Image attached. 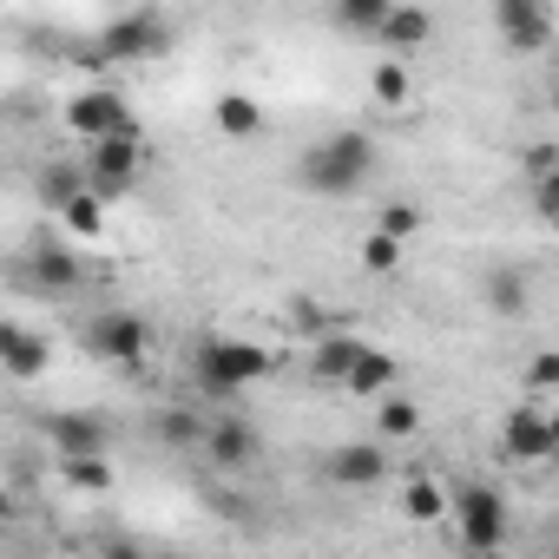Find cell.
Listing matches in <instances>:
<instances>
[{
    "label": "cell",
    "mask_w": 559,
    "mask_h": 559,
    "mask_svg": "<svg viewBox=\"0 0 559 559\" xmlns=\"http://www.w3.org/2000/svg\"><path fill=\"white\" fill-rule=\"evenodd\" d=\"M297 171H304V185L317 198H356L376 178V145H369V132H330L323 145L304 152Z\"/></svg>",
    "instance_id": "1"
},
{
    "label": "cell",
    "mask_w": 559,
    "mask_h": 559,
    "mask_svg": "<svg viewBox=\"0 0 559 559\" xmlns=\"http://www.w3.org/2000/svg\"><path fill=\"white\" fill-rule=\"evenodd\" d=\"M276 369V356L263 349V343H250V336H204L198 343V382H204V395H243L250 382H263Z\"/></svg>",
    "instance_id": "2"
},
{
    "label": "cell",
    "mask_w": 559,
    "mask_h": 559,
    "mask_svg": "<svg viewBox=\"0 0 559 559\" xmlns=\"http://www.w3.org/2000/svg\"><path fill=\"white\" fill-rule=\"evenodd\" d=\"M454 520H461V539H467L474 552H493V546L507 539V500H500L487 480H467V487L454 493Z\"/></svg>",
    "instance_id": "3"
},
{
    "label": "cell",
    "mask_w": 559,
    "mask_h": 559,
    "mask_svg": "<svg viewBox=\"0 0 559 559\" xmlns=\"http://www.w3.org/2000/svg\"><path fill=\"white\" fill-rule=\"evenodd\" d=\"M500 454L520 461V467H539L559 454V435H552V415H539V402H520L507 421H500Z\"/></svg>",
    "instance_id": "4"
},
{
    "label": "cell",
    "mask_w": 559,
    "mask_h": 559,
    "mask_svg": "<svg viewBox=\"0 0 559 559\" xmlns=\"http://www.w3.org/2000/svg\"><path fill=\"white\" fill-rule=\"evenodd\" d=\"M67 126H73L86 145H93V139H112V132H139L132 112H126V99H119V86H86V93H73Z\"/></svg>",
    "instance_id": "5"
},
{
    "label": "cell",
    "mask_w": 559,
    "mask_h": 559,
    "mask_svg": "<svg viewBox=\"0 0 559 559\" xmlns=\"http://www.w3.org/2000/svg\"><path fill=\"white\" fill-rule=\"evenodd\" d=\"M493 34L513 53H539L552 47V8L546 0H493Z\"/></svg>",
    "instance_id": "6"
},
{
    "label": "cell",
    "mask_w": 559,
    "mask_h": 559,
    "mask_svg": "<svg viewBox=\"0 0 559 559\" xmlns=\"http://www.w3.org/2000/svg\"><path fill=\"white\" fill-rule=\"evenodd\" d=\"M165 47H171V27H165L158 14H126V21H112L106 40H99L106 60H158Z\"/></svg>",
    "instance_id": "7"
},
{
    "label": "cell",
    "mask_w": 559,
    "mask_h": 559,
    "mask_svg": "<svg viewBox=\"0 0 559 559\" xmlns=\"http://www.w3.org/2000/svg\"><path fill=\"white\" fill-rule=\"evenodd\" d=\"M86 178H93V185H99L106 198L132 191V178H139V132H112V139H93Z\"/></svg>",
    "instance_id": "8"
},
{
    "label": "cell",
    "mask_w": 559,
    "mask_h": 559,
    "mask_svg": "<svg viewBox=\"0 0 559 559\" xmlns=\"http://www.w3.org/2000/svg\"><path fill=\"white\" fill-rule=\"evenodd\" d=\"M86 343H93V356H106V362H145L152 330H145V317H132V310H106V317L86 330Z\"/></svg>",
    "instance_id": "9"
},
{
    "label": "cell",
    "mask_w": 559,
    "mask_h": 559,
    "mask_svg": "<svg viewBox=\"0 0 559 559\" xmlns=\"http://www.w3.org/2000/svg\"><path fill=\"white\" fill-rule=\"evenodd\" d=\"M47 441L60 461L73 454H106L112 448V421L106 415H86V408H67V415H47Z\"/></svg>",
    "instance_id": "10"
},
{
    "label": "cell",
    "mask_w": 559,
    "mask_h": 559,
    "mask_svg": "<svg viewBox=\"0 0 559 559\" xmlns=\"http://www.w3.org/2000/svg\"><path fill=\"white\" fill-rule=\"evenodd\" d=\"M198 454L211 461V467H250L257 454H263V441H257V428L250 421H237V415H217V421H204V441H198Z\"/></svg>",
    "instance_id": "11"
},
{
    "label": "cell",
    "mask_w": 559,
    "mask_h": 559,
    "mask_svg": "<svg viewBox=\"0 0 559 559\" xmlns=\"http://www.w3.org/2000/svg\"><path fill=\"white\" fill-rule=\"evenodd\" d=\"M0 369H8L14 382H40L53 369V343L34 336L27 323H8V330H0Z\"/></svg>",
    "instance_id": "12"
},
{
    "label": "cell",
    "mask_w": 559,
    "mask_h": 559,
    "mask_svg": "<svg viewBox=\"0 0 559 559\" xmlns=\"http://www.w3.org/2000/svg\"><path fill=\"white\" fill-rule=\"evenodd\" d=\"M323 474H330L336 487H376V480L389 474V454H382L376 441H343V448H330Z\"/></svg>",
    "instance_id": "13"
},
{
    "label": "cell",
    "mask_w": 559,
    "mask_h": 559,
    "mask_svg": "<svg viewBox=\"0 0 559 559\" xmlns=\"http://www.w3.org/2000/svg\"><path fill=\"white\" fill-rule=\"evenodd\" d=\"M480 297H487L493 317H526L533 284H526V270H520V263H493V270L480 276Z\"/></svg>",
    "instance_id": "14"
},
{
    "label": "cell",
    "mask_w": 559,
    "mask_h": 559,
    "mask_svg": "<svg viewBox=\"0 0 559 559\" xmlns=\"http://www.w3.org/2000/svg\"><path fill=\"white\" fill-rule=\"evenodd\" d=\"M362 349H369L362 336H343V330H323V336H317V349H310V376H317V382H336V389H343Z\"/></svg>",
    "instance_id": "15"
},
{
    "label": "cell",
    "mask_w": 559,
    "mask_h": 559,
    "mask_svg": "<svg viewBox=\"0 0 559 559\" xmlns=\"http://www.w3.org/2000/svg\"><path fill=\"white\" fill-rule=\"evenodd\" d=\"M382 47H395V53H415V47H428L435 40V14L428 8H395L389 21H382V34H376Z\"/></svg>",
    "instance_id": "16"
},
{
    "label": "cell",
    "mask_w": 559,
    "mask_h": 559,
    "mask_svg": "<svg viewBox=\"0 0 559 559\" xmlns=\"http://www.w3.org/2000/svg\"><path fill=\"white\" fill-rule=\"evenodd\" d=\"M211 119H217L224 139H257V132H263V106H257L250 93H217Z\"/></svg>",
    "instance_id": "17"
},
{
    "label": "cell",
    "mask_w": 559,
    "mask_h": 559,
    "mask_svg": "<svg viewBox=\"0 0 559 559\" xmlns=\"http://www.w3.org/2000/svg\"><path fill=\"white\" fill-rule=\"evenodd\" d=\"M343 389H349V395H369V402L389 395V389H395V356H389V349H362Z\"/></svg>",
    "instance_id": "18"
},
{
    "label": "cell",
    "mask_w": 559,
    "mask_h": 559,
    "mask_svg": "<svg viewBox=\"0 0 559 559\" xmlns=\"http://www.w3.org/2000/svg\"><path fill=\"white\" fill-rule=\"evenodd\" d=\"M389 14H395V0H336V27L356 40H376Z\"/></svg>",
    "instance_id": "19"
},
{
    "label": "cell",
    "mask_w": 559,
    "mask_h": 559,
    "mask_svg": "<svg viewBox=\"0 0 559 559\" xmlns=\"http://www.w3.org/2000/svg\"><path fill=\"white\" fill-rule=\"evenodd\" d=\"M60 224H67L73 237H99V230H106V191L86 185L80 198H67V204H60Z\"/></svg>",
    "instance_id": "20"
},
{
    "label": "cell",
    "mask_w": 559,
    "mask_h": 559,
    "mask_svg": "<svg viewBox=\"0 0 559 559\" xmlns=\"http://www.w3.org/2000/svg\"><path fill=\"white\" fill-rule=\"evenodd\" d=\"M27 270L40 276L47 290H73V284H80V263H73V250H67V243H40Z\"/></svg>",
    "instance_id": "21"
},
{
    "label": "cell",
    "mask_w": 559,
    "mask_h": 559,
    "mask_svg": "<svg viewBox=\"0 0 559 559\" xmlns=\"http://www.w3.org/2000/svg\"><path fill=\"white\" fill-rule=\"evenodd\" d=\"M441 513H454V500H448L435 480H408V487H402V520L428 526V520H441Z\"/></svg>",
    "instance_id": "22"
},
{
    "label": "cell",
    "mask_w": 559,
    "mask_h": 559,
    "mask_svg": "<svg viewBox=\"0 0 559 559\" xmlns=\"http://www.w3.org/2000/svg\"><path fill=\"white\" fill-rule=\"evenodd\" d=\"M67 467V487H80V493H112V461L106 454H73V461H60Z\"/></svg>",
    "instance_id": "23"
},
{
    "label": "cell",
    "mask_w": 559,
    "mask_h": 559,
    "mask_svg": "<svg viewBox=\"0 0 559 559\" xmlns=\"http://www.w3.org/2000/svg\"><path fill=\"white\" fill-rule=\"evenodd\" d=\"M395 263H402V237H395V230H369V237H362V270H369V276H389Z\"/></svg>",
    "instance_id": "24"
},
{
    "label": "cell",
    "mask_w": 559,
    "mask_h": 559,
    "mask_svg": "<svg viewBox=\"0 0 559 559\" xmlns=\"http://www.w3.org/2000/svg\"><path fill=\"white\" fill-rule=\"evenodd\" d=\"M86 185H93V178H80V171H73V165H47V171H40V198H47V204H53V211H60V204H67V198H80V191H86Z\"/></svg>",
    "instance_id": "25"
},
{
    "label": "cell",
    "mask_w": 559,
    "mask_h": 559,
    "mask_svg": "<svg viewBox=\"0 0 559 559\" xmlns=\"http://www.w3.org/2000/svg\"><path fill=\"white\" fill-rule=\"evenodd\" d=\"M382 435H389V441H408V435H421V402H402V395H389V402H382Z\"/></svg>",
    "instance_id": "26"
},
{
    "label": "cell",
    "mask_w": 559,
    "mask_h": 559,
    "mask_svg": "<svg viewBox=\"0 0 559 559\" xmlns=\"http://www.w3.org/2000/svg\"><path fill=\"white\" fill-rule=\"evenodd\" d=\"M369 86H376V99H382V106H408V93H415L408 67H395V60H389V67H376V80H369Z\"/></svg>",
    "instance_id": "27"
},
{
    "label": "cell",
    "mask_w": 559,
    "mask_h": 559,
    "mask_svg": "<svg viewBox=\"0 0 559 559\" xmlns=\"http://www.w3.org/2000/svg\"><path fill=\"white\" fill-rule=\"evenodd\" d=\"M526 198H533V211H539V217H559V171L526 178Z\"/></svg>",
    "instance_id": "28"
},
{
    "label": "cell",
    "mask_w": 559,
    "mask_h": 559,
    "mask_svg": "<svg viewBox=\"0 0 559 559\" xmlns=\"http://www.w3.org/2000/svg\"><path fill=\"white\" fill-rule=\"evenodd\" d=\"M158 435H165L171 448H198V441H204V428H198L191 415H165V421H158Z\"/></svg>",
    "instance_id": "29"
},
{
    "label": "cell",
    "mask_w": 559,
    "mask_h": 559,
    "mask_svg": "<svg viewBox=\"0 0 559 559\" xmlns=\"http://www.w3.org/2000/svg\"><path fill=\"white\" fill-rule=\"evenodd\" d=\"M382 230L415 237V230H421V211H415V204H389V211H382Z\"/></svg>",
    "instance_id": "30"
},
{
    "label": "cell",
    "mask_w": 559,
    "mask_h": 559,
    "mask_svg": "<svg viewBox=\"0 0 559 559\" xmlns=\"http://www.w3.org/2000/svg\"><path fill=\"white\" fill-rule=\"evenodd\" d=\"M559 382V356H533V369H526V389H552Z\"/></svg>",
    "instance_id": "31"
},
{
    "label": "cell",
    "mask_w": 559,
    "mask_h": 559,
    "mask_svg": "<svg viewBox=\"0 0 559 559\" xmlns=\"http://www.w3.org/2000/svg\"><path fill=\"white\" fill-rule=\"evenodd\" d=\"M520 165H526V178H539V171H559V152H552V145H533Z\"/></svg>",
    "instance_id": "32"
},
{
    "label": "cell",
    "mask_w": 559,
    "mask_h": 559,
    "mask_svg": "<svg viewBox=\"0 0 559 559\" xmlns=\"http://www.w3.org/2000/svg\"><path fill=\"white\" fill-rule=\"evenodd\" d=\"M552 112H559V80H552Z\"/></svg>",
    "instance_id": "33"
},
{
    "label": "cell",
    "mask_w": 559,
    "mask_h": 559,
    "mask_svg": "<svg viewBox=\"0 0 559 559\" xmlns=\"http://www.w3.org/2000/svg\"><path fill=\"white\" fill-rule=\"evenodd\" d=\"M552 435H559V415H552Z\"/></svg>",
    "instance_id": "34"
},
{
    "label": "cell",
    "mask_w": 559,
    "mask_h": 559,
    "mask_svg": "<svg viewBox=\"0 0 559 559\" xmlns=\"http://www.w3.org/2000/svg\"><path fill=\"white\" fill-rule=\"evenodd\" d=\"M546 224H552V230H559V217H546Z\"/></svg>",
    "instance_id": "35"
}]
</instances>
